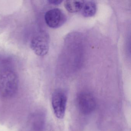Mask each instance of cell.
Instances as JSON below:
<instances>
[{
  "label": "cell",
  "mask_w": 131,
  "mask_h": 131,
  "mask_svg": "<svg viewBox=\"0 0 131 131\" xmlns=\"http://www.w3.org/2000/svg\"><path fill=\"white\" fill-rule=\"evenodd\" d=\"M97 7L96 4L92 1H84L82 9V14L85 17H92L96 13Z\"/></svg>",
  "instance_id": "cell-7"
},
{
  "label": "cell",
  "mask_w": 131,
  "mask_h": 131,
  "mask_svg": "<svg viewBox=\"0 0 131 131\" xmlns=\"http://www.w3.org/2000/svg\"><path fill=\"white\" fill-rule=\"evenodd\" d=\"M31 126L34 131H43L46 122L45 115L43 112L37 111L33 113L31 118Z\"/></svg>",
  "instance_id": "cell-6"
},
{
  "label": "cell",
  "mask_w": 131,
  "mask_h": 131,
  "mask_svg": "<svg viewBox=\"0 0 131 131\" xmlns=\"http://www.w3.org/2000/svg\"><path fill=\"white\" fill-rule=\"evenodd\" d=\"M19 79L12 69L4 68L0 70V97L10 99L18 91Z\"/></svg>",
  "instance_id": "cell-1"
},
{
  "label": "cell",
  "mask_w": 131,
  "mask_h": 131,
  "mask_svg": "<svg viewBox=\"0 0 131 131\" xmlns=\"http://www.w3.org/2000/svg\"><path fill=\"white\" fill-rule=\"evenodd\" d=\"M49 44V34L45 31H41L33 37L30 42V47L37 55L43 56L48 53Z\"/></svg>",
  "instance_id": "cell-2"
},
{
  "label": "cell",
  "mask_w": 131,
  "mask_h": 131,
  "mask_svg": "<svg viewBox=\"0 0 131 131\" xmlns=\"http://www.w3.org/2000/svg\"><path fill=\"white\" fill-rule=\"evenodd\" d=\"M83 1H66L64 6L66 9L71 13H78L82 10Z\"/></svg>",
  "instance_id": "cell-8"
},
{
  "label": "cell",
  "mask_w": 131,
  "mask_h": 131,
  "mask_svg": "<svg viewBox=\"0 0 131 131\" xmlns=\"http://www.w3.org/2000/svg\"><path fill=\"white\" fill-rule=\"evenodd\" d=\"M47 25L52 29H57L62 26L67 20L66 16L64 12L59 8L48 10L45 15Z\"/></svg>",
  "instance_id": "cell-5"
},
{
  "label": "cell",
  "mask_w": 131,
  "mask_h": 131,
  "mask_svg": "<svg viewBox=\"0 0 131 131\" xmlns=\"http://www.w3.org/2000/svg\"><path fill=\"white\" fill-rule=\"evenodd\" d=\"M48 2L50 4H52V5H58L59 4H61V3L62 2V1H58V0H50V1H49Z\"/></svg>",
  "instance_id": "cell-9"
},
{
  "label": "cell",
  "mask_w": 131,
  "mask_h": 131,
  "mask_svg": "<svg viewBox=\"0 0 131 131\" xmlns=\"http://www.w3.org/2000/svg\"><path fill=\"white\" fill-rule=\"evenodd\" d=\"M67 96L61 90H57L53 93L52 103L54 114L59 119L64 117L66 108Z\"/></svg>",
  "instance_id": "cell-4"
},
{
  "label": "cell",
  "mask_w": 131,
  "mask_h": 131,
  "mask_svg": "<svg viewBox=\"0 0 131 131\" xmlns=\"http://www.w3.org/2000/svg\"><path fill=\"white\" fill-rule=\"evenodd\" d=\"M76 102L78 109L83 115L91 114L96 108L95 99L94 96L89 92L79 93L77 96Z\"/></svg>",
  "instance_id": "cell-3"
}]
</instances>
